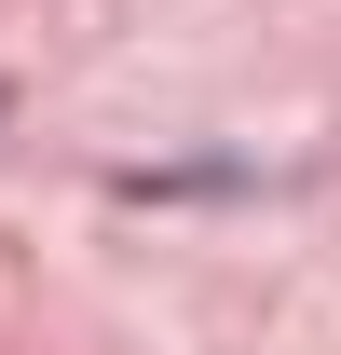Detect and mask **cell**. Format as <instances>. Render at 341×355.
Here are the masks:
<instances>
[{
  "label": "cell",
  "instance_id": "obj_1",
  "mask_svg": "<svg viewBox=\"0 0 341 355\" xmlns=\"http://www.w3.org/2000/svg\"><path fill=\"white\" fill-rule=\"evenodd\" d=\"M0 110H14V96H0Z\"/></svg>",
  "mask_w": 341,
  "mask_h": 355
}]
</instances>
